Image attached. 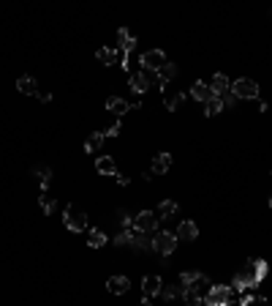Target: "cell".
I'll return each instance as SVG.
<instances>
[{
	"instance_id": "obj_29",
	"label": "cell",
	"mask_w": 272,
	"mask_h": 306,
	"mask_svg": "<svg viewBox=\"0 0 272 306\" xmlns=\"http://www.w3.org/2000/svg\"><path fill=\"white\" fill-rule=\"evenodd\" d=\"M199 276H202L199 271H182V273H180V285H182V287H194L196 281H199Z\"/></svg>"
},
{
	"instance_id": "obj_27",
	"label": "cell",
	"mask_w": 272,
	"mask_h": 306,
	"mask_svg": "<svg viewBox=\"0 0 272 306\" xmlns=\"http://www.w3.org/2000/svg\"><path fill=\"white\" fill-rule=\"evenodd\" d=\"M36 175H38V183H41V192H49L52 170H49V167H38V170H36Z\"/></svg>"
},
{
	"instance_id": "obj_18",
	"label": "cell",
	"mask_w": 272,
	"mask_h": 306,
	"mask_svg": "<svg viewBox=\"0 0 272 306\" xmlns=\"http://www.w3.org/2000/svg\"><path fill=\"white\" fill-rule=\"evenodd\" d=\"M95 58H98L103 66H115V63H120V50H109V46H101V50L95 52Z\"/></svg>"
},
{
	"instance_id": "obj_15",
	"label": "cell",
	"mask_w": 272,
	"mask_h": 306,
	"mask_svg": "<svg viewBox=\"0 0 272 306\" xmlns=\"http://www.w3.org/2000/svg\"><path fill=\"white\" fill-rule=\"evenodd\" d=\"M177 235L180 241H196V235H199V227L191 222V219H185V222H180V227H177Z\"/></svg>"
},
{
	"instance_id": "obj_25",
	"label": "cell",
	"mask_w": 272,
	"mask_h": 306,
	"mask_svg": "<svg viewBox=\"0 0 272 306\" xmlns=\"http://www.w3.org/2000/svg\"><path fill=\"white\" fill-rule=\"evenodd\" d=\"M131 246L136 249V252H150V249H153V241H150L145 232H136V235H133V243H131Z\"/></svg>"
},
{
	"instance_id": "obj_19",
	"label": "cell",
	"mask_w": 272,
	"mask_h": 306,
	"mask_svg": "<svg viewBox=\"0 0 272 306\" xmlns=\"http://www.w3.org/2000/svg\"><path fill=\"white\" fill-rule=\"evenodd\" d=\"M169 167H172V156L169 153H155V159H153V172L155 175L169 172Z\"/></svg>"
},
{
	"instance_id": "obj_12",
	"label": "cell",
	"mask_w": 272,
	"mask_h": 306,
	"mask_svg": "<svg viewBox=\"0 0 272 306\" xmlns=\"http://www.w3.org/2000/svg\"><path fill=\"white\" fill-rule=\"evenodd\" d=\"M210 90H212V96H223V93H229L231 90V82H229V77L226 74H215L212 77V82H210Z\"/></svg>"
},
{
	"instance_id": "obj_17",
	"label": "cell",
	"mask_w": 272,
	"mask_h": 306,
	"mask_svg": "<svg viewBox=\"0 0 272 306\" xmlns=\"http://www.w3.org/2000/svg\"><path fill=\"white\" fill-rule=\"evenodd\" d=\"M17 90L25 93V96H38V82H36V77H19V80H17Z\"/></svg>"
},
{
	"instance_id": "obj_10",
	"label": "cell",
	"mask_w": 272,
	"mask_h": 306,
	"mask_svg": "<svg viewBox=\"0 0 272 306\" xmlns=\"http://www.w3.org/2000/svg\"><path fill=\"white\" fill-rule=\"evenodd\" d=\"M142 290H145V295H147V298L161 295V290H164V281H161V276H155V273H150V276H145V281H142Z\"/></svg>"
},
{
	"instance_id": "obj_39",
	"label": "cell",
	"mask_w": 272,
	"mask_h": 306,
	"mask_svg": "<svg viewBox=\"0 0 272 306\" xmlns=\"http://www.w3.org/2000/svg\"><path fill=\"white\" fill-rule=\"evenodd\" d=\"M269 205H272V194H269Z\"/></svg>"
},
{
	"instance_id": "obj_32",
	"label": "cell",
	"mask_w": 272,
	"mask_h": 306,
	"mask_svg": "<svg viewBox=\"0 0 272 306\" xmlns=\"http://www.w3.org/2000/svg\"><path fill=\"white\" fill-rule=\"evenodd\" d=\"M133 235H136V230H123L120 235H115V243H117V246H131Z\"/></svg>"
},
{
	"instance_id": "obj_16",
	"label": "cell",
	"mask_w": 272,
	"mask_h": 306,
	"mask_svg": "<svg viewBox=\"0 0 272 306\" xmlns=\"http://www.w3.org/2000/svg\"><path fill=\"white\" fill-rule=\"evenodd\" d=\"M191 96H194L196 101H204V104H207L210 99H215V96H212V90H210V85H207V82H202V80L191 85Z\"/></svg>"
},
{
	"instance_id": "obj_20",
	"label": "cell",
	"mask_w": 272,
	"mask_h": 306,
	"mask_svg": "<svg viewBox=\"0 0 272 306\" xmlns=\"http://www.w3.org/2000/svg\"><path fill=\"white\" fill-rule=\"evenodd\" d=\"M103 139H106V137H103V131H95V134H90L85 139V151L87 153H98L103 148Z\"/></svg>"
},
{
	"instance_id": "obj_37",
	"label": "cell",
	"mask_w": 272,
	"mask_h": 306,
	"mask_svg": "<svg viewBox=\"0 0 272 306\" xmlns=\"http://www.w3.org/2000/svg\"><path fill=\"white\" fill-rule=\"evenodd\" d=\"M38 101H41V104H49V101H52V93H38Z\"/></svg>"
},
{
	"instance_id": "obj_35",
	"label": "cell",
	"mask_w": 272,
	"mask_h": 306,
	"mask_svg": "<svg viewBox=\"0 0 272 306\" xmlns=\"http://www.w3.org/2000/svg\"><path fill=\"white\" fill-rule=\"evenodd\" d=\"M115 178H117L120 186H128V183H131V178H128V175H120V172H115Z\"/></svg>"
},
{
	"instance_id": "obj_8",
	"label": "cell",
	"mask_w": 272,
	"mask_h": 306,
	"mask_svg": "<svg viewBox=\"0 0 272 306\" xmlns=\"http://www.w3.org/2000/svg\"><path fill=\"white\" fill-rule=\"evenodd\" d=\"M251 287H259V281L253 279V273L248 268L239 271L234 276V281H231V290H234V293H245V290H251Z\"/></svg>"
},
{
	"instance_id": "obj_2",
	"label": "cell",
	"mask_w": 272,
	"mask_h": 306,
	"mask_svg": "<svg viewBox=\"0 0 272 306\" xmlns=\"http://www.w3.org/2000/svg\"><path fill=\"white\" fill-rule=\"evenodd\" d=\"M231 295H234L231 285H215V287H210V293L204 295V306H229Z\"/></svg>"
},
{
	"instance_id": "obj_26",
	"label": "cell",
	"mask_w": 272,
	"mask_h": 306,
	"mask_svg": "<svg viewBox=\"0 0 272 306\" xmlns=\"http://www.w3.org/2000/svg\"><path fill=\"white\" fill-rule=\"evenodd\" d=\"M182 104H185V96H182V93H172V96L164 99V107L169 109V112H177Z\"/></svg>"
},
{
	"instance_id": "obj_34",
	"label": "cell",
	"mask_w": 272,
	"mask_h": 306,
	"mask_svg": "<svg viewBox=\"0 0 272 306\" xmlns=\"http://www.w3.org/2000/svg\"><path fill=\"white\" fill-rule=\"evenodd\" d=\"M221 101H223V107H234V101H237V96H234V93H223V96H221Z\"/></svg>"
},
{
	"instance_id": "obj_3",
	"label": "cell",
	"mask_w": 272,
	"mask_h": 306,
	"mask_svg": "<svg viewBox=\"0 0 272 306\" xmlns=\"http://www.w3.org/2000/svg\"><path fill=\"white\" fill-rule=\"evenodd\" d=\"M166 63H169V60H166L164 50H147V52H142V58H139V66L145 68V72H161Z\"/></svg>"
},
{
	"instance_id": "obj_31",
	"label": "cell",
	"mask_w": 272,
	"mask_h": 306,
	"mask_svg": "<svg viewBox=\"0 0 272 306\" xmlns=\"http://www.w3.org/2000/svg\"><path fill=\"white\" fill-rule=\"evenodd\" d=\"M38 205H41L44 214H52V210H55V197H49V192H41V197H38Z\"/></svg>"
},
{
	"instance_id": "obj_33",
	"label": "cell",
	"mask_w": 272,
	"mask_h": 306,
	"mask_svg": "<svg viewBox=\"0 0 272 306\" xmlns=\"http://www.w3.org/2000/svg\"><path fill=\"white\" fill-rule=\"evenodd\" d=\"M120 129H123V123H120V117H115V123H112V126L103 131V137H117V134H120Z\"/></svg>"
},
{
	"instance_id": "obj_13",
	"label": "cell",
	"mask_w": 272,
	"mask_h": 306,
	"mask_svg": "<svg viewBox=\"0 0 272 306\" xmlns=\"http://www.w3.org/2000/svg\"><path fill=\"white\" fill-rule=\"evenodd\" d=\"M245 268L253 273V279L259 281V285L264 281V276H267V273H269V265L264 263V260H248V263H245Z\"/></svg>"
},
{
	"instance_id": "obj_14",
	"label": "cell",
	"mask_w": 272,
	"mask_h": 306,
	"mask_svg": "<svg viewBox=\"0 0 272 306\" xmlns=\"http://www.w3.org/2000/svg\"><path fill=\"white\" fill-rule=\"evenodd\" d=\"M106 290L115 293V295H125L128 290H131V281H128V276H112L106 281Z\"/></svg>"
},
{
	"instance_id": "obj_11",
	"label": "cell",
	"mask_w": 272,
	"mask_h": 306,
	"mask_svg": "<svg viewBox=\"0 0 272 306\" xmlns=\"http://www.w3.org/2000/svg\"><path fill=\"white\" fill-rule=\"evenodd\" d=\"M117 46H120V52H131L136 46V36L128 28H120L117 30Z\"/></svg>"
},
{
	"instance_id": "obj_5",
	"label": "cell",
	"mask_w": 272,
	"mask_h": 306,
	"mask_svg": "<svg viewBox=\"0 0 272 306\" xmlns=\"http://www.w3.org/2000/svg\"><path fill=\"white\" fill-rule=\"evenodd\" d=\"M231 93H234L237 99H259V85H256L253 80L239 77V80L231 82Z\"/></svg>"
},
{
	"instance_id": "obj_28",
	"label": "cell",
	"mask_w": 272,
	"mask_h": 306,
	"mask_svg": "<svg viewBox=\"0 0 272 306\" xmlns=\"http://www.w3.org/2000/svg\"><path fill=\"white\" fill-rule=\"evenodd\" d=\"M177 295H182V285H164V290H161L164 301H174Z\"/></svg>"
},
{
	"instance_id": "obj_9",
	"label": "cell",
	"mask_w": 272,
	"mask_h": 306,
	"mask_svg": "<svg viewBox=\"0 0 272 306\" xmlns=\"http://www.w3.org/2000/svg\"><path fill=\"white\" fill-rule=\"evenodd\" d=\"M106 109L115 117H123L128 109H133V107H131V101H125V99H120V96H109L106 99Z\"/></svg>"
},
{
	"instance_id": "obj_22",
	"label": "cell",
	"mask_w": 272,
	"mask_h": 306,
	"mask_svg": "<svg viewBox=\"0 0 272 306\" xmlns=\"http://www.w3.org/2000/svg\"><path fill=\"white\" fill-rule=\"evenodd\" d=\"M182 301H185V306H202L204 303V295L196 293L194 287H182Z\"/></svg>"
},
{
	"instance_id": "obj_23",
	"label": "cell",
	"mask_w": 272,
	"mask_h": 306,
	"mask_svg": "<svg viewBox=\"0 0 272 306\" xmlns=\"http://www.w3.org/2000/svg\"><path fill=\"white\" fill-rule=\"evenodd\" d=\"M106 232L103 230H90V235H87V246L90 249H101V246H106Z\"/></svg>"
},
{
	"instance_id": "obj_7",
	"label": "cell",
	"mask_w": 272,
	"mask_h": 306,
	"mask_svg": "<svg viewBox=\"0 0 272 306\" xmlns=\"http://www.w3.org/2000/svg\"><path fill=\"white\" fill-rule=\"evenodd\" d=\"M128 85H131V90L136 93V96H145L153 82H150L147 72H133V74H128Z\"/></svg>"
},
{
	"instance_id": "obj_1",
	"label": "cell",
	"mask_w": 272,
	"mask_h": 306,
	"mask_svg": "<svg viewBox=\"0 0 272 306\" xmlns=\"http://www.w3.org/2000/svg\"><path fill=\"white\" fill-rule=\"evenodd\" d=\"M63 224L71 232H82V230H87V214L79 205H68L66 214H63Z\"/></svg>"
},
{
	"instance_id": "obj_30",
	"label": "cell",
	"mask_w": 272,
	"mask_h": 306,
	"mask_svg": "<svg viewBox=\"0 0 272 306\" xmlns=\"http://www.w3.org/2000/svg\"><path fill=\"white\" fill-rule=\"evenodd\" d=\"M221 109H223V101L215 96V99H210V101L204 104V115H207V117H212V115H218Z\"/></svg>"
},
{
	"instance_id": "obj_4",
	"label": "cell",
	"mask_w": 272,
	"mask_h": 306,
	"mask_svg": "<svg viewBox=\"0 0 272 306\" xmlns=\"http://www.w3.org/2000/svg\"><path fill=\"white\" fill-rule=\"evenodd\" d=\"M174 249H177V235L174 232H158L155 238H153V252H158V254H164V257H169Z\"/></svg>"
},
{
	"instance_id": "obj_6",
	"label": "cell",
	"mask_w": 272,
	"mask_h": 306,
	"mask_svg": "<svg viewBox=\"0 0 272 306\" xmlns=\"http://www.w3.org/2000/svg\"><path fill=\"white\" fill-rule=\"evenodd\" d=\"M155 224H158V214H153V210H142V214L133 216L136 232H150V230H155Z\"/></svg>"
},
{
	"instance_id": "obj_21",
	"label": "cell",
	"mask_w": 272,
	"mask_h": 306,
	"mask_svg": "<svg viewBox=\"0 0 272 306\" xmlns=\"http://www.w3.org/2000/svg\"><path fill=\"white\" fill-rule=\"evenodd\" d=\"M95 170H98V175H115L117 172L115 159H112V156H101V159L95 161Z\"/></svg>"
},
{
	"instance_id": "obj_24",
	"label": "cell",
	"mask_w": 272,
	"mask_h": 306,
	"mask_svg": "<svg viewBox=\"0 0 272 306\" xmlns=\"http://www.w3.org/2000/svg\"><path fill=\"white\" fill-rule=\"evenodd\" d=\"M177 210H180V205L174 200H164L161 205H158V219H172Z\"/></svg>"
},
{
	"instance_id": "obj_36",
	"label": "cell",
	"mask_w": 272,
	"mask_h": 306,
	"mask_svg": "<svg viewBox=\"0 0 272 306\" xmlns=\"http://www.w3.org/2000/svg\"><path fill=\"white\" fill-rule=\"evenodd\" d=\"M239 306H253V295H245V293H242V298H239Z\"/></svg>"
},
{
	"instance_id": "obj_38",
	"label": "cell",
	"mask_w": 272,
	"mask_h": 306,
	"mask_svg": "<svg viewBox=\"0 0 272 306\" xmlns=\"http://www.w3.org/2000/svg\"><path fill=\"white\" fill-rule=\"evenodd\" d=\"M139 306H153V298H147V295H145V298L139 301Z\"/></svg>"
}]
</instances>
